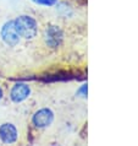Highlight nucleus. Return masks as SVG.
<instances>
[{"label": "nucleus", "instance_id": "obj_7", "mask_svg": "<svg viewBox=\"0 0 138 146\" xmlns=\"http://www.w3.org/2000/svg\"><path fill=\"white\" fill-rule=\"evenodd\" d=\"M38 5H44V6H53L58 3V0H33Z\"/></svg>", "mask_w": 138, "mask_h": 146}, {"label": "nucleus", "instance_id": "obj_2", "mask_svg": "<svg viewBox=\"0 0 138 146\" xmlns=\"http://www.w3.org/2000/svg\"><path fill=\"white\" fill-rule=\"evenodd\" d=\"M64 39V33L59 26H49L44 32V40L50 48H58Z\"/></svg>", "mask_w": 138, "mask_h": 146}, {"label": "nucleus", "instance_id": "obj_1", "mask_svg": "<svg viewBox=\"0 0 138 146\" xmlns=\"http://www.w3.org/2000/svg\"><path fill=\"white\" fill-rule=\"evenodd\" d=\"M15 27L18 36L25 39H33L37 36L38 26L33 17L28 15H21L15 20Z\"/></svg>", "mask_w": 138, "mask_h": 146}, {"label": "nucleus", "instance_id": "obj_9", "mask_svg": "<svg viewBox=\"0 0 138 146\" xmlns=\"http://www.w3.org/2000/svg\"><path fill=\"white\" fill-rule=\"evenodd\" d=\"M1 98H3V90L0 88V100H1Z\"/></svg>", "mask_w": 138, "mask_h": 146}, {"label": "nucleus", "instance_id": "obj_6", "mask_svg": "<svg viewBox=\"0 0 138 146\" xmlns=\"http://www.w3.org/2000/svg\"><path fill=\"white\" fill-rule=\"evenodd\" d=\"M0 139L5 144H14L17 140V129L15 125L11 123L0 125Z\"/></svg>", "mask_w": 138, "mask_h": 146}, {"label": "nucleus", "instance_id": "obj_5", "mask_svg": "<svg viewBox=\"0 0 138 146\" xmlns=\"http://www.w3.org/2000/svg\"><path fill=\"white\" fill-rule=\"evenodd\" d=\"M31 95V88L26 84H16L15 86L11 88L10 92V98L16 103L23 102L25 100H27Z\"/></svg>", "mask_w": 138, "mask_h": 146}, {"label": "nucleus", "instance_id": "obj_3", "mask_svg": "<svg viewBox=\"0 0 138 146\" xmlns=\"http://www.w3.org/2000/svg\"><path fill=\"white\" fill-rule=\"evenodd\" d=\"M0 35H1V38H3L4 42H5L7 46H10V47L16 46V44L20 42V38H21L18 36L17 31H16V27H15V22L14 21L6 22L5 25L3 26Z\"/></svg>", "mask_w": 138, "mask_h": 146}, {"label": "nucleus", "instance_id": "obj_4", "mask_svg": "<svg viewBox=\"0 0 138 146\" xmlns=\"http://www.w3.org/2000/svg\"><path fill=\"white\" fill-rule=\"evenodd\" d=\"M54 120V113L49 108H42L34 113L32 121L37 128H47Z\"/></svg>", "mask_w": 138, "mask_h": 146}, {"label": "nucleus", "instance_id": "obj_8", "mask_svg": "<svg viewBox=\"0 0 138 146\" xmlns=\"http://www.w3.org/2000/svg\"><path fill=\"white\" fill-rule=\"evenodd\" d=\"M77 96L87 97V85H82V86H81V88L77 91Z\"/></svg>", "mask_w": 138, "mask_h": 146}]
</instances>
